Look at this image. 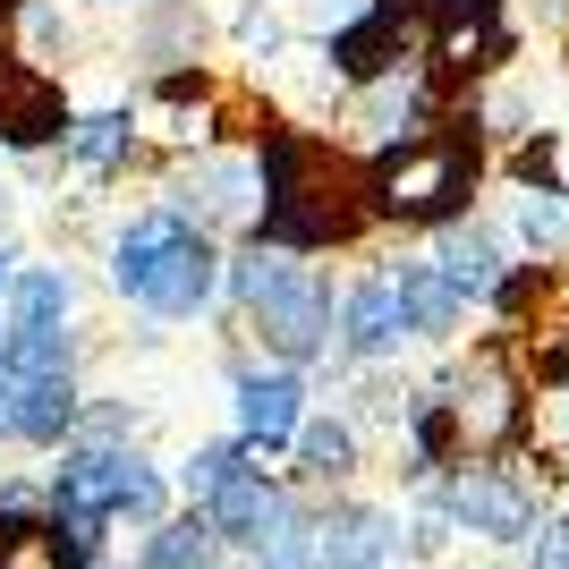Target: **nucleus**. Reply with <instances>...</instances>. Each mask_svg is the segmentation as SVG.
<instances>
[{"instance_id": "nucleus-1", "label": "nucleus", "mask_w": 569, "mask_h": 569, "mask_svg": "<svg viewBox=\"0 0 569 569\" xmlns=\"http://www.w3.org/2000/svg\"><path fill=\"white\" fill-rule=\"evenodd\" d=\"M256 238L289 247V256H323V247H349V238L375 230V196L349 162H332V144L298 137V128H272L256 144Z\"/></svg>"}, {"instance_id": "nucleus-2", "label": "nucleus", "mask_w": 569, "mask_h": 569, "mask_svg": "<svg viewBox=\"0 0 569 569\" xmlns=\"http://www.w3.org/2000/svg\"><path fill=\"white\" fill-rule=\"evenodd\" d=\"M476 179H485V128H476V111H459L408 144H382L375 170H366V196H375V221H426V230H442V221L468 213Z\"/></svg>"}, {"instance_id": "nucleus-3", "label": "nucleus", "mask_w": 569, "mask_h": 569, "mask_svg": "<svg viewBox=\"0 0 569 569\" xmlns=\"http://www.w3.org/2000/svg\"><path fill=\"white\" fill-rule=\"evenodd\" d=\"M119 289L144 298L162 315H196L213 298V247L204 230H188L179 213H137L128 238H119Z\"/></svg>"}, {"instance_id": "nucleus-4", "label": "nucleus", "mask_w": 569, "mask_h": 569, "mask_svg": "<svg viewBox=\"0 0 569 569\" xmlns=\"http://www.w3.org/2000/svg\"><path fill=\"white\" fill-rule=\"evenodd\" d=\"M230 281H238V298L256 307L263 340H272V349H289V357H307L315 340H323V323H332V289H323V272H315V263L247 256Z\"/></svg>"}, {"instance_id": "nucleus-5", "label": "nucleus", "mask_w": 569, "mask_h": 569, "mask_svg": "<svg viewBox=\"0 0 569 569\" xmlns=\"http://www.w3.org/2000/svg\"><path fill=\"white\" fill-rule=\"evenodd\" d=\"M451 510L476 527V536H493V545H519V536H536V493H527L510 468H459Z\"/></svg>"}, {"instance_id": "nucleus-6", "label": "nucleus", "mask_w": 569, "mask_h": 569, "mask_svg": "<svg viewBox=\"0 0 569 569\" xmlns=\"http://www.w3.org/2000/svg\"><path fill=\"white\" fill-rule=\"evenodd\" d=\"M69 128V111H60V86L34 69H18V60H0V137L9 144H43Z\"/></svg>"}, {"instance_id": "nucleus-7", "label": "nucleus", "mask_w": 569, "mask_h": 569, "mask_svg": "<svg viewBox=\"0 0 569 569\" xmlns=\"http://www.w3.org/2000/svg\"><path fill=\"white\" fill-rule=\"evenodd\" d=\"M510 238H519L527 263H561L569 256V188L561 179H519V196H510Z\"/></svg>"}, {"instance_id": "nucleus-8", "label": "nucleus", "mask_w": 569, "mask_h": 569, "mask_svg": "<svg viewBox=\"0 0 569 569\" xmlns=\"http://www.w3.org/2000/svg\"><path fill=\"white\" fill-rule=\"evenodd\" d=\"M501 238L493 230H468V213L459 221H442V247H433V272L459 289V298H493V281H501Z\"/></svg>"}, {"instance_id": "nucleus-9", "label": "nucleus", "mask_w": 569, "mask_h": 569, "mask_svg": "<svg viewBox=\"0 0 569 569\" xmlns=\"http://www.w3.org/2000/svg\"><path fill=\"white\" fill-rule=\"evenodd\" d=\"M340 332H349V349H400L408 340V307H400V289H391V272L366 289H349V307H340Z\"/></svg>"}, {"instance_id": "nucleus-10", "label": "nucleus", "mask_w": 569, "mask_h": 569, "mask_svg": "<svg viewBox=\"0 0 569 569\" xmlns=\"http://www.w3.org/2000/svg\"><path fill=\"white\" fill-rule=\"evenodd\" d=\"M247 433H263V442L298 433V382L289 375H256L247 382Z\"/></svg>"}, {"instance_id": "nucleus-11", "label": "nucleus", "mask_w": 569, "mask_h": 569, "mask_svg": "<svg viewBox=\"0 0 569 569\" xmlns=\"http://www.w3.org/2000/svg\"><path fill=\"white\" fill-rule=\"evenodd\" d=\"M60 137H69V153L86 170H111L119 153L137 144V128H128V111H102V119H86V128H60Z\"/></svg>"}, {"instance_id": "nucleus-12", "label": "nucleus", "mask_w": 569, "mask_h": 569, "mask_svg": "<svg viewBox=\"0 0 569 569\" xmlns=\"http://www.w3.org/2000/svg\"><path fill=\"white\" fill-rule=\"evenodd\" d=\"M382 519H340V527H323V569H375L382 561V536H375Z\"/></svg>"}, {"instance_id": "nucleus-13", "label": "nucleus", "mask_w": 569, "mask_h": 569, "mask_svg": "<svg viewBox=\"0 0 569 569\" xmlns=\"http://www.w3.org/2000/svg\"><path fill=\"white\" fill-rule=\"evenodd\" d=\"M298 442H307V459H315L323 476H340V468L357 459V433L340 426V417H315V426H298Z\"/></svg>"}]
</instances>
